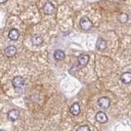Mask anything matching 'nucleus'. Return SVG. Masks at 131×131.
<instances>
[{
	"instance_id": "1",
	"label": "nucleus",
	"mask_w": 131,
	"mask_h": 131,
	"mask_svg": "<svg viewBox=\"0 0 131 131\" xmlns=\"http://www.w3.org/2000/svg\"><path fill=\"white\" fill-rule=\"evenodd\" d=\"M80 26L82 29H83V30H90V29H92L93 23L88 17L84 16V17L81 18L80 21Z\"/></svg>"
},
{
	"instance_id": "2",
	"label": "nucleus",
	"mask_w": 131,
	"mask_h": 131,
	"mask_svg": "<svg viewBox=\"0 0 131 131\" xmlns=\"http://www.w3.org/2000/svg\"><path fill=\"white\" fill-rule=\"evenodd\" d=\"M25 84V80L21 76H15L12 80V85L16 89L22 88Z\"/></svg>"
},
{
	"instance_id": "3",
	"label": "nucleus",
	"mask_w": 131,
	"mask_h": 131,
	"mask_svg": "<svg viewBox=\"0 0 131 131\" xmlns=\"http://www.w3.org/2000/svg\"><path fill=\"white\" fill-rule=\"evenodd\" d=\"M97 104L99 105V106H101L102 108H108L109 106L111 104V100L108 97H102L101 98H99L97 101Z\"/></svg>"
},
{
	"instance_id": "4",
	"label": "nucleus",
	"mask_w": 131,
	"mask_h": 131,
	"mask_svg": "<svg viewBox=\"0 0 131 131\" xmlns=\"http://www.w3.org/2000/svg\"><path fill=\"white\" fill-rule=\"evenodd\" d=\"M7 117L9 120L12 121H15L16 120H18L19 117H20V112L18 110L16 109H13V110H11L7 114Z\"/></svg>"
},
{
	"instance_id": "5",
	"label": "nucleus",
	"mask_w": 131,
	"mask_h": 131,
	"mask_svg": "<svg viewBox=\"0 0 131 131\" xmlns=\"http://www.w3.org/2000/svg\"><path fill=\"white\" fill-rule=\"evenodd\" d=\"M55 11L54 5L52 3H46L43 6V12L46 14H52Z\"/></svg>"
},
{
	"instance_id": "6",
	"label": "nucleus",
	"mask_w": 131,
	"mask_h": 131,
	"mask_svg": "<svg viewBox=\"0 0 131 131\" xmlns=\"http://www.w3.org/2000/svg\"><path fill=\"white\" fill-rule=\"evenodd\" d=\"M95 118H96V121L99 123H106L107 121V116H106V113L103 112H98L96 114Z\"/></svg>"
},
{
	"instance_id": "7",
	"label": "nucleus",
	"mask_w": 131,
	"mask_h": 131,
	"mask_svg": "<svg viewBox=\"0 0 131 131\" xmlns=\"http://www.w3.org/2000/svg\"><path fill=\"white\" fill-rule=\"evenodd\" d=\"M78 61H79V63H80V66H83V67H84V66H86L89 62V57L88 55H86V54H81V55L79 56V57H78Z\"/></svg>"
},
{
	"instance_id": "8",
	"label": "nucleus",
	"mask_w": 131,
	"mask_h": 131,
	"mask_svg": "<svg viewBox=\"0 0 131 131\" xmlns=\"http://www.w3.org/2000/svg\"><path fill=\"white\" fill-rule=\"evenodd\" d=\"M121 80L124 84L131 83V72H125L121 75Z\"/></svg>"
},
{
	"instance_id": "9",
	"label": "nucleus",
	"mask_w": 131,
	"mask_h": 131,
	"mask_svg": "<svg viewBox=\"0 0 131 131\" xmlns=\"http://www.w3.org/2000/svg\"><path fill=\"white\" fill-rule=\"evenodd\" d=\"M19 36H20V33L18 30H16V29H12V30H10L9 34H8V37H9V39L12 40L18 39Z\"/></svg>"
},
{
	"instance_id": "10",
	"label": "nucleus",
	"mask_w": 131,
	"mask_h": 131,
	"mask_svg": "<svg viewBox=\"0 0 131 131\" xmlns=\"http://www.w3.org/2000/svg\"><path fill=\"white\" fill-rule=\"evenodd\" d=\"M96 47H97V48L98 49V50H100V51L104 50V49L106 48V41H105L103 39L99 38V39H97V41Z\"/></svg>"
},
{
	"instance_id": "11",
	"label": "nucleus",
	"mask_w": 131,
	"mask_h": 131,
	"mask_svg": "<svg viewBox=\"0 0 131 131\" xmlns=\"http://www.w3.org/2000/svg\"><path fill=\"white\" fill-rule=\"evenodd\" d=\"M70 112H71V113L72 115H74V116H77V115L80 112V105L78 104V103H74L71 106V108H70Z\"/></svg>"
},
{
	"instance_id": "12",
	"label": "nucleus",
	"mask_w": 131,
	"mask_h": 131,
	"mask_svg": "<svg viewBox=\"0 0 131 131\" xmlns=\"http://www.w3.org/2000/svg\"><path fill=\"white\" fill-rule=\"evenodd\" d=\"M31 41H32V43L34 45H35V46H39V45H40L43 43V38L40 35H36L32 37Z\"/></svg>"
},
{
	"instance_id": "13",
	"label": "nucleus",
	"mask_w": 131,
	"mask_h": 131,
	"mask_svg": "<svg viewBox=\"0 0 131 131\" xmlns=\"http://www.w3.org/2000/svg\"><path fill=\"white\" fill-rule=\"evenodd\" d=\"M65 52L63 51H61V50H56L54 52V58L57 60V61H61V60H63L65 58Z\"/></svg>"
},
{
	"instance_id": "14",
	"label": "nucleus",
	"mask_w": 131,
	"mask_h": 131,
	"mask_svg": "<svg viewBox=\"0 0 131 131\" xmlns=\"http://www.w3.org/2000/svg\"><path fill=\"white\" fill-rule=\"evenodd\" d=\"M16 48L14 46H9L5 49V54L7 57H12L16 54Z\"/></svg>"
},
{
	"instance_id": "15",
	"label": "nucleus",
	"mask_w": 131,
	"mask_h": 131,
	"mask_svg": "<svg viewBox=\"0 0 131 131\" xmlns=\"http://www.w3.org/2000/svg\"><path fill=\"white\" fill-rule=\"evenodd\" d=\"M129 19V16L126 13H121L118 16V20L121 23H125Z\"/></svg>"
},
{
	"instance_id": "16",
	"label": "nucleus",
	"mask_w": 131,
	"mask_h": 131,
	"mask_svg": "<svg viewBox=\"0 0 131 131\" xmlns=\"http://www.w3.org/2000/svg\"><path fill=\"white\" fill-rule=\"evenodd\" d=\"M77 131H90V129L87 125H82L77 129Z\"/></svg>"
},
{
	"instance_id": "17",
	"label": "nucleus",
	"mask_w": 131,
	"mask_h": 131,
	"mask_svg": "<svg viewBox=\"0 0 131 131\" xmlns=\"http://www.w3.org/2000/svg\"><path fill=\"white\" fill-rule=\"evenodd\" d=\"M7 1V0H0V3H5Z\"/></svg>"
},
{
	"instance_id": "18",
	"label": "nucleus",
	"mask_w": 131,
	"mask_h": 131,
	"mask_svg": "<svg viewBox=\"0 0 131 131\" xmlns=\"http://www.w3.org/2000/svg\"><path fill=\"white\" fill-rule=\"evenodd\" d=\"M122 1H125V0H122Z\"/></svg>"
},
{
	"instance_id": "19",
	"label": "nucleus",
	"mask_w": 131,
	"mask_h": 131,
	"mask_svg": "<svg viewBox=\"0 0 131 131\" xmlns=\"http://www.w3.org/2000/svg\"><path fill=\"white\" fill-rule=\"evenodd\" d=\"M0 131H4V130H0Z\"/></svg>"
}]
</instances>
